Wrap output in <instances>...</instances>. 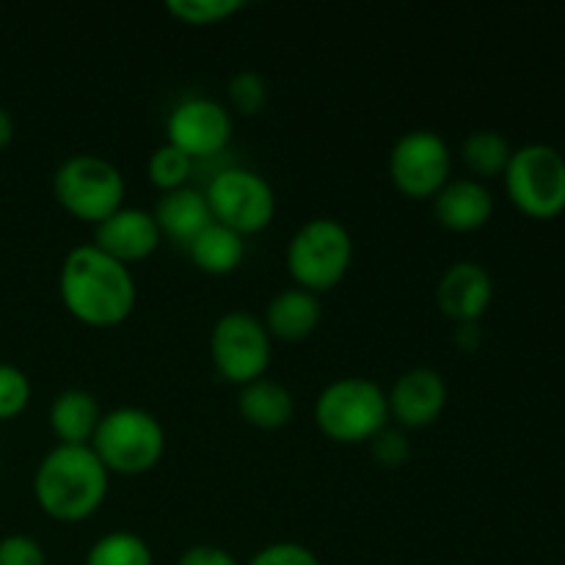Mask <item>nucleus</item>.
<instances>
[{"label": "nucleus", "instance_id": "1", "mask_svg": "<svg viewBox=\"0 0 565 565\" xmlns=\"http://www.w3.org/2000/svg\"><path fill=\"white\" fill-rule=\"evenodd\" d=\"M58 296L66 312L88 329H116L136 309V276L94 243L75 246L61 263Z\"/></svg>", "mask_w": 565, "mask_h": 565}, {"label": "nucleus", "instance_id": "23", "mask_svg": "<svg viewBox=\"0 0 565 565\" xmlns=\"http://www.w3.org/2000/svg\"><path fill=\"white\" fill-rule=\"evenodd\" d=\"M246 6V0H169L163 9L169 11L174 20H180L182 25L207 28L232 20V17L241 14Z\"/></svg>", "mask_w": 565, "mask_h": 565}, {"label": "nucleus", "instance_id": "12", "mask_svg": "<svg viewBox=\"0 0 565 565\" xmlns=\"http://www.w3.org/2000/svg\"><path fill=\"white\" fill-rule=\"evenodd\" d=\"M390 419L403 430H423L439 423L447 408V381L434 367H412L386 392Z\"/></svg>", "mask_w": 565, "mask_h": 565}, {"label": "nucleus", "instance_id": "10", "mask_svg": "<svg viewBox=\"0 0 565 565\" xmlns=\"http://www.w3.org/2000/svg\"><path fill=\"white\" fill-rule=\"evenodd\" d=\"M390 180L406 199L428 202L452 180V149L436 130H408L390 152Z\"/></svg>", "mask_w": 565, "mask_h": 565}, {"label": "nucleus", "instance_id": "8", "mask_svg": "<svg viewBox=\"0 0 565 565\" xmlns=\"http://www.w3.org/2000/svg\"><path fill=\"white\" fill-rule=\"evenodd\" d=\"M274 356V340L257 315L232 309L215 320L210 331V359L224 381L246 386L265 379Z\"/></svg>", "mask_w": 565, "mask_h": 565}, {"label": "nucleus", "instance_id": "32", "mask_svg": "<svg viewBox=\"0 0 565 565\" xmlns=\"http://www.w3.org/2000/svg\"><path fill=\"white\" fill-rule=\"evenodd\" d=\"M14 141V119H11L9 110L0 105V149H6Z\"/></svg>", "mask_w": 565, "mask_h": 565}, {"label": "nucleus", "instance_id": "16", "mask_svg": "<svg viewBox=\"0 0 565 565\" xmlns=\"http://www.w3.org/2000/svg\"><path fill=\"white\" fill-rule=\"evenodd\" d=\"M320 320H323L320 296L301 290V287H290V290H281L270 298L263 323L270 340L303 342L318 331Z\"/></svg>", "mask_w": 565, "mask_h": 565}, {"label": "nucleus", "instance_id": "13", "mask_svg": "<svg viewBox=\"0 0 565 565\" xmlns=\"http://www.w3.org/2000/svg\"><path fill=\"white\" fill-rule=\"evenodd\" d=\"M494 301V279L475 259H458L436 285V307L456 326L480 323Z\"/></svg>", "mask_w": 565, "mask_h": 565}, {"label": "nucleus", "instance_id": "30", "mask_svg": "<svg viewBox=\"0 0 565 565\" xmlns=\"http://www.w3.org/2000/svg\"><path fill=\"white\" fill-rule=\"evenodd\" d=\"M177 565H241V563H237V557L232 555L230 550H224V546L196 544V546H188V550L182 552Z\"/></svg>", "mask_w": 565, "mask_h": 565}, {"label": "nucleus", "instance_id": "28", "mask_svg": "<svg viewBox=\"0 0 565 565\" xmlns=\"http://www.w3.org/2000/svg\"><path fill=\"white\" fill-rule=\"evenodd\" d=\"M248 565H320L318 555L298 541H276L254 552Z\"/></svg>", "mask_w": 565, "mask_h": 565}, {"label": "nucleus", "instance_id": "4", "mask_svg": "<svg viewBox=\"0 0 565 565\" xmlns=\"http://www.w3.org/2000/svg\"><path fill=\"white\" fill-rule=\"evenodd\" d=\"M110 475L138 478L163 461L166 428L141 406H119L103 414L88 445Z\"/></svg>", "mask_w": 565, "mask_h": 565}, {"label": "nucleus", "instance_id": "3", "mask_svg": "<svg viewBox=\"0 0 565 565\" xmlns=\"http://www.w3.org/2000/svg\"><path fill=\"white\" fill-rule=\"evenodd\" d=\"M315 425L337 445H370L390 425V401L381 384L364 375H345L318 392Z\"/></svg>", "mask_w": 565, "mask_h": 565}, {"label": "nucleus", "instance_id": "17", "mask_svg": "<svg viewBox=\"0 0 565 565\" xmlns=\"http://www.w3.org/2000/svg\"><path fill=\"white\" fill-rule=\"evenodd\" d=\"M237 412L252 428L279 430L296 417V397L285 384L274 379H257L237 392Z\"/></svg>", "mask_w": 565, "mask_h": 565}, {"label": "nucleus", "instance_id": "9", "mask_svg": "<svg viewBox=\"0 0 565 565\" xmlns=\"http://www.w3.org/2000/svg\"><path fill=\"white\" fill-rule=\"evenodd\" d=\"M213 221L241 237L265 232L276 218V193L263 174L252 169H224L204 191Z\"/></svg>", "mask_w": 565, "mask_h": 565}, {"label": "nucleus", "instance_id": "25", "mask_svg": "<svg viewBox=\"0 0 565 565\" xmlns=\"http://www.w3.org/2000/svg\"><path fill=\"white\" fill-rule=\"evenodd\" d=\"M226 99H230L226 108L232 110V116H257L268 105V83L259 72H237L226 83Z\"/></svg>", "mask_w": 565, "mask_h": 565}, {"label": "nucleus", "instance_id": "20", "mask_svg": "<svg viewBox=\"0 0 565 565\" xmlns=\"http://www.w3.org/2000/svg\"><path fill=\"white\" fill-rule=\"evenodd\" d=\"M188 257L196 265L202 274L207 276H230L246 259V243L237 232H232L230 226L213 224L204 226L191 243H188Z\"/></svg>", "mask_w": 565, "mask_h": 565}, {"label": "nucleus", "instance_id": "2", "mask_svg": "<svg viewBox=\"0 0 565 565\" xmlns=\"http://www.w3.org/2000/svg\"><path fill=\"white\" fill-rule=\"evenodd\" d=\"M110 472L88 445H55L33 475V500L39 511L61 524L92 519L105 505Z\"/></svg>", "mask_w": 565, "mask_h": 565}, {"label": "nucleus", "instance_id": "27", "mask_svg": "<svg viewBox=\"0 0 565 565\" xmlns=\"http://www.w3.org/2000/svg\"><path fill=\"white\" fill-rule=\"evenodd\" d=\"M370 452H373L379 467L401 469L403 463L412 458V441H408L406 430L403 428H392V425H386V428L370 441Z\"/></svg>", "mask_w": 565, "mask_h": 565}, {"label": "nucleus", "instance_id": "21", "mask_svg": "<svg viewBox=\"0 0 565 565\" xmlns=\"http://www.w3.org/2000/svg\"><path fill=\"white\" fill-rule=\"evenodd\" d=\"M513 147L502 132L497 130H472L461 141V160L475 180L486 182L491 177H502L511 160Z\"/></svg>", "mask_w": 565, "mask_h": 565}, {"label": "nucleus", "instance_id": "14", "mask_svg": "<svg viewBox=\"0 0 565 565\" xmlns=\"http://www.w3.org/2000/svg\"><path fill=\"white\" fill-rule=\"evenodd\" d=\"M163 243L154 215L143 207H119L114 215L94 226V246L108 257L130 268L132 263L149 259Z\"/></svg>", "mask_w": 565, "mask_h": 565}, {"label": "nucleus", "instance_id": "18", "mask_svg": "<svg viewBox=\"0 0 565 565\" xmlns=\"http://www.w3.org/2000/svg\"><path fill=\"white\" fill-rule=\"evenodd\" d=\"M50 430L58 445H92L94 430L103 419V406L86 390H64L50 403Z\"/></svg>", "mask_w": 565, "mask_h": 565}, {"label": "nucleus", "instance_id": "24", "mask_svg": "<svg viewBox=\"0 0 565 565\" xmlns=\"http://www.w3.org/2000/svg\"><path fill=\"white\" fill-rule=\"evenodd\" d=\"M193 171V160L188 158L185 152H180L171 143H163V147L154 149L147 160V177L158 191L171 193L180 191V188L188 185Z\"/></svg>", "mask_w": 565, "mask_h": 565}, {"label": "nucleus", "instance_id": "26", "mask_svg": "<svg viewBox=\"0 0 565 565\" xmlns=\"http://www.w3.org/2000/svg\"><path fill=\"white\" fill-rule=\"evenodd\" d=\"M31 403V381L14 364H0V423L20 417Z\"/></svg>", "mask_w": 565, "mask_h": 565}, {"label": "nucleus", "instance_id": "15", "mask_svg": "<svg viewBox=\"0 0 565 565\" xmlns=\"http://www.w3.org/2000/svg\"><path fill=\"white\" fill-rule=\"evenodd\" d=\"M434 215L450 232H478L494 215V193L475 177H452L434 199Z\"/></svg>", "mask_w": 565, "mask_h": 565}, {"label": "nucleus", "instance_id": "19", "mask_svg": "<svg viewBox=\"0 0 565 565\" xmlns=\"http://www.w3.org/2000/svg\"><path fill=\"white\" fill-rule=\"evenodd\" d=\"M154 221L160 226V235L171 237L177 243H191L207 224H213V213L204 199V191L196 188H180V191L163 193L154 204Z\"/></svg>", "mask_w": 565, "mask_h": 565}, {"label": "nucleus", "instance_id": "6", "mask_svg": "<svg viewBox=\"0 0 565 565\" xmlns=\"http://www.w3.org/2000/svg\"><path fill=\"white\" fill-rule=\"evenodd\" d=\"M53 196L72 218L97 226L125 207L127 182L121 171L99 154H70L53 174Z\"/></svg>", "mask_w": 565, "mask_h": 565}, {"label": "nucleus", "instance_id": "22", "mask_svg": "<svg viewBox=\"0 0 565 565\" xmlns=\"http://www.w3.org/2000/svg\"><path fill=\"white\" fill-rule=\"evenodd\" d=\"M86 565H154L152 546L130 530H114L92 544Z\"/></svg>", "mask_w": 565, "mask_h": 565}, {"label": "nucleus", "instance_id": "11", "mask_svg": "<svg viewBox=\"0 0 565 565\" xmlns=\"http://www.w3.org/2000/svg\"><path fill=\"white\" fill-rule=\"evenodd\" d=\"M235 132V116L224 103L213 97H188L171 108L166 119V138L171 147L188 158H213L221 154Z\"/></svg>", "mask_w": 565, "mask_h": 565}, {"label": "nucleus", "instance_id": "7", "mask_svg": "<svg viewBox=\"0 0 565 565\" xmlns=\"http://www.w3.org/2000/svg\"><path fill=\"white\" fill-rule=\"evenodd\" d=\"M505 180L508 199L530 218H555L565 210V154L546 141L513 149Z\"/></svg>", "mask_w": 565, "mask_h": 565}, {"label": "nucleus", "instance_id": "5", "mask_svg": "<svg viewBox=\"0 0 565 565\" xmlns=\"http://www.w3.org/2000/svg\"><path fill=\"white\" fill-rule=\"evenodd\" d=\"M287 274L301 290L323 296L342 285L353 265V235L342 221L320 215L292 232L287 243Z\"/></svg>", "mask_w": 565, "mask_h": 565}, {"label": "nucleus", "instance_id": "31", "mask_svg": "<svg viewBox=\"0 0 565 565\" xmlns=\"http://www.w3.org/2000/svg\"><path fill=\"white\" fill-rule=\"evenodd\" d=\"M456 342L463 348V351H475V348H478V342H480V329H478V323L458 326Z\"/></svg>", "mask_w": 565, "mask_h": 565}, {"label": "nucleus", "instance_id": "29", "mask_svg": "<svg viewBox=\"0 0 565 565\" xmlns=\"http://www.w3.org/2000/svg\"><path fill=\"white\" fill-rule=\"evenodd\" d=\"M0 565H47V555L36 539L14 533L0 539Z\"/></svg>", "mask_w": 565, "mask_h": 565}]
</instances>
